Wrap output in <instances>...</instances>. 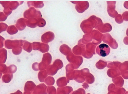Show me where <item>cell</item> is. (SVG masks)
I'll return each mask as SVG.
<instances>
[{"instance_id": "cell-18", "label": "cell", "mask_w": 128, "mask_h": 94, "mask_svg": "<svg viewBox=\"0 0 128 94\" xmlns=\"http://www.w3.org/2000/svg\"><path fill=\"white\" fill-rule=\"evenodd\" d=\"M17 70V68L15 65L12 64L7 67L8 74H12L16 72Z\"/></svg>"}, {"instance_id": "cell-3", "label": "cell", "mask_w": 128, "mask_h": 94, "mask_svg": "<svg viewBox=\"0 0 128 94\" xmlns=\"http://www.w3.org/2000/svg\"><path fill=\"white\" fill-rule=\"evenodd\" d=\"M110 49L109 46L106 44H102L96 47V53L99 56L105 57L109 54Z\"/></svg>"}, {"instance_id": "cell-1", "label": "cell", "mask_w": 128, "mask_h": 94, "mask_svg": "<svg viewBox=\"0 0 128 94\" xmlns=\"http://www.w3.org/2000/svg\"><path fill=\"white\" fill-rule=\"evenodd\" d=\"M42 16L40 11L37 10L34 7H31L26 10L24 13V17L29 19L32 18H37Z\"/></svg>"}, {"instance_id": "cell-17", "label": "cell", "mask_w": 128, "mask_h": 94, "mask_svg": "<svg viewBox=\"0 0 128 94\" xmlns=\"http://www.w3.org/2000/svg\"><path fill=\"white\" fill-rule=\"evenodd\" d=\"M49 49V45L44 43H41L39 50L43 53L47 52Z\"/></svg>"}, {"instance_id": "cell-10", "label": "cell", "mask_w": 128, "mask_h": 94, "mask_svg": "<svg viewBox=\"0 0 128 94\" xmlns=\"http://www.w3.org/2000/svg\"><path fill=\"white\" fill-rule=\"evenodd\" d=\"M37 19L35 18H32L28 19L26 22V26L32 28H34L37 26Z\"/></svg>"}, {"instance_id": "cell-24", "label": "cell", "mask_w": 128, "mask_h": 94, "mask_svg": "<svg viewBox=\"0 0 128 94\" xmlns=\"http://www.w3.org/2000/svg\"><path fill=\"white\" fill-rule=\"evenodd\" d=\"M0 33L2 32L6 31L7 27L8 25L5 23L0 22Z\"/></svg>"}, {"instance_id": "cell-6", "label": "cell", "mask_w": 128, "mask_h": 94, "mask_svg": "<svg viewBox=\"0 0 128 94\" xmlns=\"http://www.w3.org/2000/svg\"><path fill=\"white\" fill-rule=\"evenodd\" d=\"M47 86L44 83L39 84L36 86L32 94H47L46 90Z\"/></svg>"}, {"instance_id": "cell-22", "label": "cell", "mask_w": 128, "mask_h": 94, "mask_svg": "<svg viewBox=\"0 0 128 94\" xmlns=\"http://www.w3.org/2000/svg\"><path fill=\"white\" fill-rule=\"evenodd\" d=\"M41 43L39 42H34L32 43L33 48L34 50H39Z\"/></svg>"}, {"instance_id": "cell-20", "label": "cell", "mask_w": 128, "mask_h": 94, "mask_svg": "<svg viewBox=\"0 0 128 94\" xmlns=\"http://www.w3.org/2000/svg\"><path fill=\"white\" fill-rule=\"evenodd\" d=\"M22 50V48L21 46H18L12 49V51L13 53L16 55L20 54Z\"/></svg>"}, {"instance_id": "cell-28", "label": "cell", "mask_w": 128, "mask_h": 94, "mask_svg": "<svg viewBox=\"0 0 128 94\" xmlns=\"http://www.w3.org/2000/svg\"><path fill=\"white\" fill-rule=\"evenodd\" d=\"M10 1H0V4L4 8L8 7Z\"/></svg>"}, {"instance_id": "cell-31", "label": "cell", "mask_w": 128, "mask_h": 94, "mask_svg": "<svg viewBox=\"0 0 128 94\" xmlns=\"http://www.w3.org/2000/svg\"><path fill=\"white\" fill-rule=\"evenodd\" d=\"M24 94H32V93L29 92H24Z\"/></svg>"}, {"instance_id": "cell-2", "label": "cell", "mask_w": 128, "mask_h": 94, "mask_svg": "<svg viewBox=\"0 0 128 94\" xmlns=\"http://www.w3.org/2000/svg\"><path fill=\"white\" fill-rule=\"evenodd\" d=\"M52 57L50 54L48 52L43 54L42 61L38 65L39 70H43L47 68V66L51 61Z\"/></svg>"}, {"instance_id": "cell-26", "label": "cell", "mask_w": 128, "mask_h": 94, "mask_svg": "<svg viewBox=\"0 0 128 94\" xmlns=\"http://www.w3.org/2000/svg\"><path fill=\"white\" fill-rule=\"evenodd\" d=\"M8 16L5 15L2 12H0V21L3 22L5 21L7 19Z\"/></svg>"}, {"instance_id": "cell-9", "label": "cell", "mask_w": 128, "mask_h": 94, "mask_svg": "<svg viewBox=\"0 0 128 94\" xmlns=\"http://www.w3.org/2000/svg\"><path fill=\"white\" fill-rule=\"evenodd\" d=\"M27 4L30 8L34 6L36 8H41L44 6L43 2L41 1H28Z\"/></svg>"}, {"instance_id": "cell-25", "label": "cell", "mask_w": 128, "mask_h": 94, "mask_svg": "<svg viewBox=\"0 0 128 94\" xmlns=\"http://www.w3.org/2000/svg\"><path fill=\"white\" fill-rule=\"evenodd\" d=\"M4 12L6 15L8 16L11 14L12 10H11L8 7H7L4 8Z\"/></svg>"}, {"instance_id": "cell-11", "label": "cell", "mask_w": 128, "mask_h": 94, "mask_svg": "<svg viewBox=\"0 0 128 94\" xmlns=\"http://www.w3.org/2000/svg\"><path fill=\"white\" fill-rule=\"evenodd\" d=\"M7 51L5 48L0 49V63L4 64L7 58Z\"/></svg>"}, {"instance_id": "cell-4", "label": "cell", "mask_w": 128, "mask_h": 94, "mask_svg": "<svg viewBox=\"0 0 128 94\" xmlns=\"http://www.w3.org/2000/svg\"><path fill=\"white\" fill-rule=\"evenodd\" d=\"M23 42L22 40H7L5 42V47L7 49H12L18 46L21 47L23 46Z\"/></svg>"}, {"instance_id": "cell-29", "label": "cell", "mask_w": 128, "mask_h": 94, "mask_svg": "<svg viewBox=\"0 0 128 94\" xmlns=\"http://www.w3.org/2000/svg\"><path fill=\"white\" fill-rule=\"evenodd\" d=\"M0 36V48H2L4 46V42L5 40V39L1 36Z\"/></svg>"}, {"instance_id": "cell-8", "label": "cell", "mask_w": 128, "mask_h": 94, "mask_svg": "<svg viewBox=\"0 0 128 94\" xmlns=\"http://www.w3.org/2000/svg\"><path fill=\"white\" fill-rule=\"evenodd\" d=\"M36 86V85L33 82L28 81L26 82L24 87V91L32 93Z\"/></svg>"}, {"instance_id": "cell-23", "label": "cell", "mask_w": 128, "mask_h": 94, "mask_svg": "<svg viewBox=\"0 0 128 94\" xmlns=\"http://www.w3.org/2000/svg\"><path fill=\"white\" fill-rule=\"evenodd\" d=\"M0 72L3 74H5L7 72V67L5 64H1L0 65Z\"/></svg>"}, {"instance_id": "cell-12", "label": "cell", "mask_w": 128, "mask_h": 94, "mask_svg": "<svg viewBox=\"0 0 128 94\" xmlns=\"http://www.w3.org/2000/svg\"><path fill=\"white\" fill-rule=\"evenodd\" d=\"M22 48L27 52H30L32 49V43L25 40H23Z\"/></svg>"}, {"instance_id": "cell-5", "label": "cell", "mask_w": 128, "mask_h": 94, "mask_svg": "<svg viewBox=\"0 0 128 94\" xmlns=\"http://www.w3.org/2000/svg\"><path fill=\"white\" fill-rule=\"evenodd\" d=\"M54 38V33L51 32H48L42 35L41 37V40L43 42L48 44Z\"/></svg>"}, {"instance_id": "cell-30", "label": "cell", "mask_w": 128, "mask_h": 94, "mask_svg": "<svg viewBox=\"0 0 128 94\" xmlns=\"http://www.w3.org/2000/svg\"><path fill=\"white\" fill-rule=\"evenodd\" d=\"M10 94H22V92L20 91L19 90H18L16 92L14 93H11Z\"/></svg>"}, {"instance_id": "cell-15", "label": "cell", "mask_w": 128, "mask_h": 94, "mask_svg": "<svg viewBox=\"0 0 128 94\" xmlns=\"http://www.w3.org/2000/svg\"><path fill=\"white\" fill-rule=\"evenodd\" d=\"M13 77L12 74H7L4 75L2 78V80L3 82L5 83L9 82Z\"/></svg>"}, {"instance_id": "cell-19", "label": "cell", "mask_w": 128, "mask_h": 94, "mask_svg": "<svg viewBox=\"0 0 128 94\" xmlns=\"http://www.w3.org/2000/svg\"><path fill=\"white\" fill-rule=\"evenodd\" d=\"M37 19V26L40 27L44 26L46 24L45 20L43 18L40 17Z\"/></svg>"}, {"instance_id": "cell-21", "label": "cell", "mask_w": 128, "mask_h": 94, "mask_svg": "<svg viewBox=\"0 0 128 94\" xmlns=\"http://www.w3.org/2000/svg\"><path fill=\"white\" fill-rule=\"evenodd\" d=\"M56 90L53 86H48L47 92L48 94H56Z\"/></svg>"}, {"instance_id": "cell-14", "label": "cell", "mask_w": 128, "mask_h": 94, "mask_svg": "<svg viewBox=\"0 0 128 94\" xmlns=\"http://www.w3.org/2000/svg\"><path fill=\"white\" fill-rule=\"evenodd\" d=\"M47 76V72L46 70L39 72L38 74V79L41 82H44L45 79Z\"/></svg>"}, {"instance_id": "cell-27", "label": "cell", "mask_w": 128, "mask_h": 94, "mask_svg": "<svg viewBox=\"0 0 128 94\" xmlns=\"http://www.w3.org/2000/svg\"><path fill=\"white\" fill-rule=\"evenodd\" d=\"M39 63L37 62L34 63L32 64V69L35 71L39 70Z\"/></svg>"}, {"instance_id": "cell-13", "label": "cell", "mask_w": 128, "mask_h": 94, "mask_svg": "<svg viewBox=\"0 0 128 94\" xmlns=\"http://www.w3.org/2000/svg\"><path fill=\"white\" fill-rule=\"evenodd\" d=\"M23 1H20L19 2L18 1H10L8 7L12 10H14L16 9L20 5L22 4Z\"/></svg>"}, {"instance_id": "cell-7", "label": "cell", "mask_w": 128, "mask_h": 94, "mask_svg": "<svg viewBox=\"0 0 128 94\" xmlns=\"http://www.w3.org/2000/svg\"><path fill=\"white\" fill-rule=\"evenodd\" d=\"M27 19L23 18L19 19L17 21L16 26L19 30H24L26 27V22Z\"/></svg>"}, {"instance_id": "cell-16", "label": "cell", "mask_w": 128, "mask_h": 94, "mask_svg": "<svg viewBox=\"0 0 128 94\" xmlns=\"http://www.w3.org/2000/svg\"><path fill=\"white\" fill-rule=\"evenodd\" d=\"M6 31L9 34L13 35L16 33L18 30L14 26L12 25L8 27Z\"/></svg>"}]
</instances>
